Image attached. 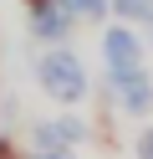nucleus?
Instances as JSON below:
<instances>
[{
  "label": "nucleus",
  "mask_w": 153,
  "mask_h": 159,
  "mask_svg": "<svg viewBox=\"0 0 153 159\" xmlns=\"http://www.w3.org/2000/svg\"><path fill=\"white\" fill-rule=\"evenodd\" d=\"M41 87H46L51 98H77L82 93V67L71 62V57H46V62H41Z\"/></svg>",
  "instance_id": "obj_1"
},
{
  "label": "nucleus",
  "mask_w": 153,
  "mask_h": 159,
  "mask_svg": "<svg viewBox=\"0 0 153 159\" xmlns=\"http://www.w3.org/2000/svg\"><path fill=\"white\" fill-rule=\"evenodd\" d=\"M66 26H71V11L61 5V0L31 5V31H36L41 41H56V36H66Z\"/></svg>",
  "instance_id": "obj_2"
},
{
  "label": "nucleus",
  "mask_w": 153,
  "mask_h": 159,
  "mask_svg": "<svg viewBox=\"0 0 153 159\" xmlns=\"http://www.w3.org/2000/svg\"><path fill=\"white\" fill-rule=\"evenodd\" d=\"M61 5H66L71 16H87V21H92V16H102V5H107V0H61Z\"/></svg>",
  "instance_id": "obj_3"
},
{
  "label": "nucleus",
  "mask_w": 153,
  "mask_h": 159,
  "mask_svg": "<svg viewBox=\"0 0 153 159\" xmlns=\"http://www.w3.org/2000/svg\"><path fill=\"white\" fill-rule=\"evenodd\" d=\"M107 52H112V62H128V57H133V41H128V36H112V41H107Z\"/></svg>",
  "instance_id": "obj_4"
},
{
  "label": "nucleus",
  "mask_w": 153,
  "mask_h": 159,
  "mask_svg": "<svg viewBox=\"0 0 153 159\" xmlns=\"http://www.w3.org/2000/svg\"><path fill=\"white\" fill-rule=\"evenodd\" d=\"M117 11H128V16H133V11H143V0H117Z\"/></svg>",
  "instance_id": "obj_5"
},
{
  "label": "nucleus",
  "mask_w": 153,
  "mask_h": 159,
  "mask_svg": "<svg viewBox=\"0 0 153 159\" xmlns=\"http://www.w3.org/2000/svg\"><path fill=\"white\" fill-rule=\"evenodd\" d=\"M26 5H46V0H26Z\"/></svg>",
  "instance_id": "obj_6"
},
{
  "label": "nucleus",
  "mask_w": 153,
  "mask_h": 159,
  "mask_svg": "<svg viewBox=\"0 0 153 159\" xmlns=\"http://www.w3.org/2000/svg\"><path fill=\"white\" fill-rule=\"evenodd\" d=\"M41 159H61V154H41Z\"/></svg>",
  "instance_id": "obj_7"
}]
</instances>
